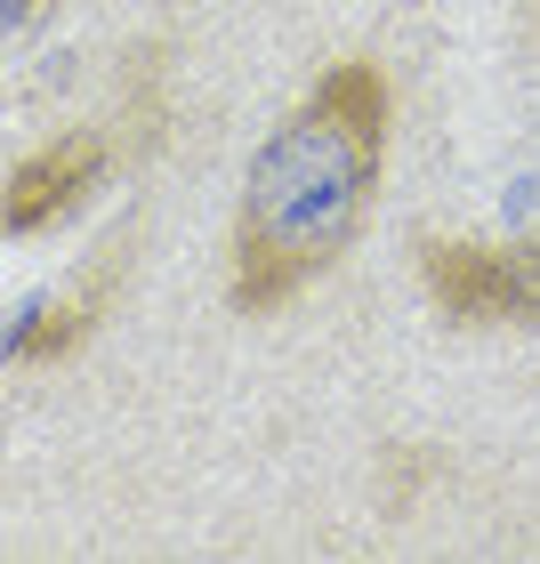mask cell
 I'll list each match as a JSON object with an SVG mask.
<instances>
[{
  "mask_svg": "<svg viewBox=\"0 0 540 564\" xmlns=\"http://www.w3.org/2000/svg\"><path fill=\"white\" fill-rule=\"evenodd\" d=\"M106 162H114L106 130H65L41 153H24V162L9 170V186H0V235H48L57 218H73L97 194Z\"/></svg>",
  "mask_w": 540,
  "mask_h": 564,
  "instance_id": "obj_3",
  "label": "cell"
},
{
  "mask_svg": "<svg viewBox=\"0 0 540 564\" xmlns=\"http://www.w3.org/2000/svg\"><path fill=\"white\" fill-rule=\"evenodd\" d=\"M114 282H121V250H114V259L97 267V274H89L73 299H57V306H48L41 323H24L17 339H9V355H17V364H57V355H73V347H82L89 330H97V306L114 299Z\"/></svg>",
  "mask_w": 540,
  "mask_h": 564,
  "instance_id": "obj_4",
  "label": "cell"
},
{
  "mask_svg": "<svg viewBox=\"0 0 540 564\" xmlns=\"http://www.w3.org/2000/svg\"><path fill=\"white\" fill-rule=\"evenodd\" d=\"M388 121H396L388 73L371 57H339L267 130L235 210V274H226L235 315L291 306L306 282L355 250L379 202V170H388Z\"/></svg>",
  "mask_w": 540,
  "mask_h": 564,
  "instance_id": "obj_1",
  "label": "cell"
},
{
  "mask_svg": "<svg viewBox=\"0 0 540 564\" xmlns=\"http://www.w3.org/2000/svg\"><path fill=\"white\" fill-rule=\"evenodd\" d=\"M48 9H57V0H0V41H17L24 24H33V17H48Z\"/></svg>",
  "mask_w": 540,
  "mask_h": 564,
  "instance_id": "obj_5",
  "label": "cell"
},
{
  "mask_svg": "<svg viewBox=\"0 0 540 564\" xmlns=\"http://www.w3.org/2000/svg\"><path fill=\"white\" fill-rule=\"evenodd\" d=\"M420 274L444 323L500 330V323H540V235L525 242H420Z\"/></svg>",
  "mask_w": 540,
  "mask_h": 564,
  "instance_id": "obj_2",
  "label": "cell"
}]
</instances>
